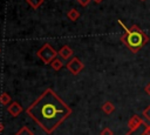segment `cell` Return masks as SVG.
I'll return each mask as SVG.
<instances>
[{
	"label": "cell",
	"instance_id": "e0dca14e",
	"mask_svg": "<svg viewBox=\"0 0 150 135\" xmlns=\"http://www.w3.org/2000/svg\"><path fill=\"white\" fill-rule=\"evenodd\" d=\"M90 1H91V0H77V2H79L81 6H83V7L88 6V5L90 4Z\"/></svg>",
	"mask_w": 150,
	"mask_h": 135
},
{
	"label": "cell",
	"instance_id": "5bb4252c",
	"mask_svg": "<svg viewBox=\"0 0 150 135\" xmlns=\"http://www.w3.org/2000/svg\"><path fill=\"white\" fill-rule=\"evenodd\" d=\"M125 135H134V134H132V131H128ZM137 135H150V126L145 123V124H144V129H143V131L139 133V134H137Z\"/></svg>",
	"mask_w": 150,
	"mask_h": 135
},
{
	"label": "cell",
	"instance_id": "2e32d148",
	"mask_svg": "<svg viewBox=\"0 0 150 135\" xmlns=\"http://www.w3.org/2000/svg\"><path fill=\"white\" fill-rule=\"evenodd\" d=\"M100 135H114V133H112V130L110 129V128H103L102 130H101V133H100Z\"/></svg>",
	"mask_w": 150,
	"mask_h": 135
},
{
	"label": "cell",
	"instance_id": "7c38bea8",
	"mask_svg": "<svg viewBox=\"0 0 150 135\" xmlns=\"http://www.w3.org/2000/svg\"><path fill=\"white\" fill-rule=\"evenodd\" d=\"M26 1H27V4H28L32 8L36 9L38 7H40V6L43 4V1H45V0H26Z\"/></svg>",
	"mask_w": 150,
	"mask_h": 135
},
{
	"label": "cell",
	"instance_id": "8992f818",
	"mask_svg": "<svg viewBox=\"0 0 150 135\" xmlns=\"http://www.w3.org/2000/svg\"><path fill=\"white\" fill-rule=\"evenodd\" d=\"M7 112L12 115V116H18L21 112H22V107L20 103H18L16 101L11 102V104L7 107Z\"/></svg>",
	"mask_w": 150,
	"mask_h": 135
},
{
	"label": "cell",
	"instance_id": "8fae6325",
	"mask_svg": "<svg viewBox=\"0 0 150 135\" xmlns=\"http://www.w3.org/2000/svg\"><path fill=\"white\" fill-rule=\"evenodd\" d=\"M11 101H12V99H11L9 94H7L6 92H4V93L0 94V103H1V104L7 106V104H9Z\"/></svg>",
	"mask_w": 150,
	"mask_h": 135
},
{
	"label": "cell",
	"instance_id": "3957f363",
	"mask_svg": "<svg viewBox=\"0 0 150 135\" xmlns=\"http://www.w3.org/2000/svg\"><path fill=\"white\" fill-rule=\"evenodd\" d=\"M38 56L45 62V63H50L57 55V52L49 45V43H45L39 50H38Z\"/></svg>",
	"mask_w": 150,
	"mask_h": 135
},
{
	"label": "cell",
	"instance_id": "4fadbf2b",
	"mask_svg": "<svg viewBox=\"0 0 150 135\" xmlns=\"http://www.w3.org/2000/svg\"><path fill=\"white\" fill-rule=\"evenodd\" d=\"M16 135H34V133L28 128V127H22L18 133Z\"/></svg>",
	"mask_w": 150,
	"mask_h": 135
},
{
	"label": "cell",
	"instance_id": "ac0fdd59",
	"mask_svg": "<svg viewBox=\"0 0 150 135\" xmlns=\"http://www.w3.org/2000/svg\"><path fill=\"white\" fill-rule=\"evenodd\" d=\"M144 90H145V93H146V94L150 96V82H149V83H148V85L144 87Z\"/></svg>",
	"mask_w": 150,
	"mask_h": 135
},
{
	"label": "cell",
	"instance_id": "d6986e66",
	"mask_svg": "<svg viewBox=\"0 0 150 135\" xmlns=\"http://www.w3.org/2000/svg\"><path fill=\"white\" fill-rule=\"evenodd\" d=\"M2 129H4V126H2V123H1V122H0V133H1V131H2Z\"/></svg>",
	"mask_w": 150,
	"mask_h": 135
},
{
	"label": "cell",
	"instance_id": "30bf717a",
	"mask_svg": "<svg viewBox=\"0 0 150 135\" xmlns=\"http://www.w3.org/2000/svg\"><path fill=\"white\" fill-rule=\"evenodd\" d=\"M67 16H68V19H69V20L75 21V20H77V19L80 18V13H79V11H77V9L71 8V9H69V11H68Z\"/></svg>",
	"mask_w": 150,
	"mask_h": 135
},
{
	"label": "cell",
	"instance_id": "ffe728a7",
	"mask_svg": "<svg viewBox=\"0 0 150 135\" xmlns=\"http://www.w3.org/2000/svg\"><path fill=\"white\" fill-rule=\"evenodd\" d=\"M94 1H95V2H96V4H101V2H102V1H103V0H94Z\"/></svg>",
	"mask_w": 150,
	"mask_h": 135
},
{
	"label": "cell",
	"instance_id": "5b68a950",
	"mask_svg": "<svg viewBox=\"0 0 150 135\" xmlns=\"http://www.w3.org/2000/svg\"><path fill=\"white\" fill-rule=\"evenodd\" d=\"M145 122L143 119H141L138 115H132L129 121H128V127L130 128V131H135L137 129H139L141 126H144Z\"/></svg>",
	"mask_w": 150,
	"mask_h": 135
},
{
	"label": "cell",
	"instance_id": "52a82bcc",
	"mask_svg": "<svg viewBox=\"0 0 150 135\" xmlns=\"http://www.w3.org/2000/svg\"><path fill=\"white\" fill-rule=\"evenodd\" d=\"M57 55L63 60H68L69 58L73 56V50L68 45H64V46H62L60 48V50L57 52Z\"/></svg>",
	"mask_w": 150,
	"mask_h": 135
},
{
	"label": "cell",
	"instance_id": "277c9868",
	"mask_svg": "<svg viewBox=\"0 0 150 135\" xmlns=\"http://www.w3.org/2000/svg\"><path fill=\"white\" fill-rule=\"evenodd\" d=\"M83 67H84V65H83V62H82L79 58H71V60L67 63L68 70H69L71 74H74V75H77V74L83 69Z\"/></svg>",
	"mask_w": 150,
	"mask_h": 135
},
{
	"label": "cell",
	"instance_id": "9c48e42d",
	"mask_svg": "<svg viewBox=\"0 0 150 135\" xmlns=\"http://www.w3.org/2000/svg\"><path fill=\"white\" fill-rule=\"evenodd\" d=\"M50 66H52V68H53L54 70H60V69L63 67V61H62L61 59H59V58H55V59L50 62Z\"/></svg>",
	"mask_w": 150,
	"mask_h": 135
},
{
	"label": "cell",
	"instance_id": "9a60e30c",
	"mask_svg": "<svg viewBox=\"0 0 150 135\" xmlns=\"http://www.w3.org/2000/svg\"><path fill=\"white\" fill-rule=\"evenodd\" d=\"M142 114H143L144 119H146L148 121H150V106L145 107V109H144V110L142 112Z\"/></svg>",
	"mask_w": 150,
	"mask_h": 135
},
{
	"label": "cell",
	"instance_id": "6da1fadb",
	"mask_svg": "<svg viewBox=\"0 0 150 135\" xmlns=\"http://www.w3.org/2000/svg\"><path fill=\"white\" fill-rule=\"evenodd\" d=\"M26 113L43 131L52 134L71 114V109L50 88H47L26 109Z\"/></svg>",
	"mask_w": 150,
	"mask_h": 135
},
{
	"label": "cell",
	"instance_id": "44dd1931",
	"mask_svg": "<svg viewBox=\"0 0 150 135\" xmlns=\"http://www.w3.org/2000/svg\"><path fill=\"white\" fill-rule=\"evenodd\" d=\"M141 1H145V0H141Z\"/></svg>",
	"mask_w": 150,
	"mask_h": 135
},
{
	"label": "cell",
	"instance_id": "7a4b0ae2",
	"mask_svg": "<svg viewBox=\"0 0 150 135\" xmlns=\"http://www.w3.org/2000/svg\"><path fill=\"white\" fill-rule=\"evenodd\" d=\"M122 28L125 31V33L121 36V41L132 52V53H137L145 43H148L149 41V36L137 26V25H132L131 27H127L121 20L117 21Z\"/></svg>",
	"mask_w": 150,
	"mask_h": 135
},
{
	"label": "cell",
	"instance_id": "ba28073f",
	"mask_svg": "<svg viewBox=\"0 0 150 135\" xmlns=\"http://www.w3.org/2000/svg\"><path fill=\"white\" fill-rule=\"evenodd\" d=\"M102 110L105 113V114H111L114 110H115V106L112 104V102H110V101H107V102H104L103 104H102Z\"/></svg>",
	"mask_w": 150,
	"mask_h": 135
}]
</instances>
